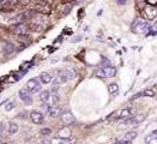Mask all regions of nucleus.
Returning <instances> with one entry per match:
<instances>
[{
  "instance_id": "15",
  "label": "nucleus",
  "mask_w": 157,
  "mask_h": 144,
  "mask_svg": "<svg viewBox=\"0 0 157 144\" xmlns=\"http://www.w3.org/2000/svg\"><path fill=\"white\" fill-rule=\"evenodd\" d=\"M16 5H17V0H6V1L0 6V9H1L2 11H10V10H12Z\"/></svg>"
},
{
  "instance_id": "13",
  "label": "nucleus",
  "mask_w": 157,
  "mask_h": 144,
  "mask_svg": "<svg viewBox=\"0 0 157 144\" xmlns=\"http://www.w3.org/2000/svg\"><path fill=\"white\" fill-rule=\"evenodd\" d=\"M60 117H61L63 123H64V124H67V125H70V124H72V123L75 121V117H73V114H72L70 111H64V112L60 114Z\"/></svg>"
},
{
  "instance_id": "7",
  "label": "nucleus",
  "mask_w": 157,
  "mask_h": 144,
  "mask_svg": "<svg viewBox=\"0 0 157 144\" xmlns=\"http://www.w3.org/2000/svg\"><path fill=\"white\" fill-rule=\"evenodd\" d=\"M35 11L42 13V14H49V13L52 12V7H51V5L48 2H46L43 0V1H39L37 2L36 7H35Z\"/></svg>"
},
{
  "instance_id": "19",
  "label": "nucleus",
  "mask_w": 157,
  "mask_h": 144,
  "mask_svg": "<svg viewBox=\"0 0 157 144\" xmlns=\"http://www.w3.org/2000/svg\"><path fill=\"white\" fill-rule=\"evenodd\" d=\"M19 131V126L16 124V123H10L9 124V127H7V133L10 134V136H12V134H16L17 132Z\"/></svg>"
},
{
  "instance_id": "28",
  "label": "nucleus",
  "mask_w": 157,
  "mask_h": 144,
  "mask_svg": "<svg viewBox=\"0 0 157 144\" xmlns=\"http://www.w3.org/2000/svg\"><path fill=\"white\" fill-rule=\"evenodd\" d=\"M147 5H151V6H156L157 5V0H146Z\"/></svg>"
},
{
  "instance_id": "3",
  "label": "nucleus",
  "mask_w": 157,
  "mask_h": 144,
  "mask_svg": "<svg viewBox=\"0 0 157 144\" xmlns=\"http://www.w3.org/2000/svg\"><path fill=\"white\" fill-rule=\"evenodd\" d=\"M144 120H145L144 114H137V115H132L130 118H127L122 123V125H125V126H137L140 123H143Z\"/></svg>"
},
{
  "instance_id": "17",
  "label": "nucleus",
  "mask_w": 157,
  "mask_h": 144,
  "mask_svg": "<svg viewBox=\"0 0 157 144\" xmlns=\"http://www.w3.org/2000/svg\"><path fill=\"white\" fill-rule=\"evenodd\" d=\"M24 21H25V16H24V13H21V14H17L16 17H13L12 19H11V24L18 25V24L24 23Z\"/></svg>"
},
{
  "instance_id": "11",
  "label": "nucleus",
  "mask_w": 157,
  "mask_h": 144,
  "mask_svg": "<svg viewBox=\"0 0 157 144\" xmlns=\"http://www.w3.org/2000/svg\"><path fill=\"white\" fill-rule=\"evenodd\" d=\"M47 114L51 117V118H58L60 117L61 114V111H60V107H58L56 105H52L47 108Z\"/></svg>"
},
{
  "instance_id": "38",
  "label": "nucleus",
  "mask_w": 157,
  "mask_h": 144,
  "mask_svg": "<svg viewBox=\"0 0 157 144\" xmlns=\"http://www.w3.org/2000/svg\"><path fill=\"white\" fill-rule=\"evenodd\" d=\"M115 144H121V143H118V142H117V143H115Z\"/></svg>"
},
{
  "instance_id": "21",
  "label": "nucleus",
  "mask_w": 157,
  "mask_h": 144,
  "mask_svg": "<svg viewBox=\"0 0 157 144\" xmlns=\"http://www.w3.org/2000/svg\"><path fill=\"white\" fill-rule=\"evenodd\" d=\"M108 91L110 95H117L119 92V84L118 83H112V84H109L108 85Z\"/></svg>"
},
{
  "instance_id": "20",
  "label": "nucleus",
  "mask_w": 157,
  "mask_h": 144,
  "mask_svg": "<svg viewBox=\"0 0 157 144\" xmlns=\"http://www.w3.org/2000/svg\"><path fill=\"white\" fill-rule=\"evenodd\" d=\"M155 94L156 91L154 90V89H146L144 91L139 92V94H137V95H134V97H142V96H147V97H154L155 96Z\"/></svg>"
},
{
  "instance_id": "33",
  "label": "nucleus",
  "mask_w": 157,
  "mask_h": 144,
  "mask_svg": "<svg viewBox=\"0 0 157 144\" xmlns=\"http://www.w3.org/2000/svg\"><path fill=\"white\" fill-rule=\"evenodd\" d=\"M151 134H152L154 137H156V138H157V130H154V131L151 132Z\"/></svg>"
},
{
  "instance_id": "6",
  "label": "nucleus",
  "mask_w": 157,
  "mask_h": 144,
  "mask_svg": "<svg viewBox=\"0 0 157 144\" xmlns=\"http://www.w3.org/2000/svg\"><path fill=\"white\" fill-rule=\"evenodd\" d=\"M143 14L146 19L149 21H152L155 19L157 16V7L156 6H151V5H146L144 9H143Z\"/></svg>"
},
{
  "instance_id": "2",
  "label": "nucleus",
  "mask_w": 157,
  "mask_h": 144,
  "mask_svg": "<svg viewBox=\"0 0 157 144\" xmlns=\"http://www.w3.org/2000/svg\"><path fill=\"white\" fill-rule=\"evenodd\" d=\"M117 75V68L114 66H105L96 72L98 78H113Z\"/></svg>"
},
{
  "instance_id": "8",
  "label": "nucleus",
  "mask_w": 157,
  "mask_h": 144,
  "mask_svg": "<svg viewBox=\"0 0 157 144\" xmlns=\"http://www.w3.org/2000/svg\"><path fill=\"white\" fill-rule=\"evenodd\" d=\"M18 95H19V99L25 103V105L30 106L33 103V97H31V94L26 90L25 88H23V89H21L19 92H18Z\"/></svg>"
},
{
  "instance_id": "29",
  "label": "nucleus",
  "mask_w": 157,
  "mask_h": 144,
  "mask_svg": "<svg viewBox=\"0 0 157 144\" xmlns=\"http://www.w3.org/2000/svg\"><path fill=\"white\" fill-rule=\"evenodd\" d=\"M80 40H82L80 36H75L72 40H70V42H71V43H75V42H78V41H80Z\"/></svg>"
},
{
  "instance_id": "31",
  "label": "nucleus",
  "mask_w": 157,
  "mask_h": 144,
  "mask_svg": "<svg viewBox=\"0 0 157 144\" xmlns=\"http://www.w3.org/2000/svg\"><path fill=\"white\" fill-rule=\"evenodd\" d=\"M117 2H118L119 5H125L127 1H126V0H117Z\"/></svg>"
},
{
  "instance_id": "10",
  "label": "nucleus",
  "mask_w": 157,
  "mask_h": 144,
  "mask_svg": "<svg viewBox=\"0 0 157 144\" xmlns=\"http://www.w3.org/2000/svg\"><path fill=\"white\" fill-rule=\"evenodd\" d=\"M75 138H60V137H54L51 139L49 144H75Z\"/></svg>"
},
{
  "instance_id": "14",
  "label": "nucleus",
  "mask_w": 157,
  "mask_h": 144,
  "mask_svg": "<svg viewBox=\"0 0 157 144\" xmlns=\"http://www.w3.org/2000/svg\"><path fill=\"white\" fill-rule=\"evenodd\" d=\"M28 30H29V26L26 25L25 23H22V24L14 25V28H13V33H14V34H17L18 36H21V35H26Z\"/></svg>"
},
{
  "instance_id": "36",
  "label": "nucleus",
  "mask_w": 157,
  "mask_h": 144,
  "mask_svg": "<svg viewBox=\"0 0 157 144\" xmlns=\"http://www.w3.org/2000/svg\"><path fill=\"white\" fill-rule=\"evenodd\" d=\"M0 144H9V143H0Z\"/></svg>"
},
{
  "instance_id": "25",
  "label": "nucleus",
  "mask_w": 157,
  "mask_h": 144,
  "mask_svg": "<svg viewBox=\"0 0 157 144\" xmlns=\"http://www.w3.org/2000/svg\"><path fill=\"white\" fill-rule=\"evenodd\" d=\"M145 144H157V138L154 137L152 134H149L145 138Z\"/></svg>"
},
{
  "instance_id": "4",
  "label": "nucleus",
  "mask_w": 157,
  "mask_h": 144,
  "mask_svg": "<svg viewBox=\"0 0 157 144\" xmlns=\"http://www.w3.org/2000/svg\"><path fill=\"white\" fill-rule=\"evenodd\" d=\"M26 90L30 92V94H36L41 90V83L36 78H31L29 79L26 82V85H25Z\"/></svg>"
},
{
  "instance_id": "26",
  "label": "nucleus",
  "mask_w": 157,
  "mask_h": 144,
  "mask_svg": "<svg viewBox=\"0 0 157 144\" xmlns=\"http://www.w3.org/2000/svg\"><path fill=\"white\" fill-rule=\"evenodd\" d=\"M40 133H41L42 136H49V134L52 133V130H51V129H41Z\"/></svg>"
},
{
  "instance_id": "30",
  "label": "nucleus",
  "mask_w": 157,
  "mask_h": 144,
  "mask_svg": "<svg viewBox=\"0 0 157 144\" xmlns=\"http://www.w3.org/2000/svg\"><path fill=\"white\" fill-rule=\"evenodd\" d=\"M4 131H5V124L4 123H0V136L4 133Z\"/></svg>"
},
{
  "instance_id": "27",
  "label": "nucleus",
  "mask_w": 157,
  "mask_h": 144,
  "mask_svg": "<svg viewBox=\"0 0 157 144\" xmlns=\"http://www.w3.org/2000/svg\"><path fill=\"white\" fill-rule=\"evenodd\" d=\"M13 108H14V102H9V103L6 105V107H5V111H6V112H10Z\"/></svg>"
},
{
  "instance_id": "32",
  "label": "nucleus",
  "mask_w": 157,
  "mask_h": 144,
  "mask_svg": "<svg viewBox=\"0 0 157 144\" xmlns=\"http://www.w3.org/2000/svg\"><path fill=\"white\" fill-rule=\"evenodd\" d=\"M19 1H21V2L23 4V5H28V4H29V2L31 1V0H19Z\"/></svg>"
},
{
  "instance_id": "35",
  "label": "nucleus",
  "mask_w": 157,
  "mask_h": 144,
  "mask_svg": "<svg viewBox=\"0 0 157 144\" xmlns=\"http://www.w3.org/2000/svg\"><path fill=\"white\" fill-rule=\"evenodd\" d=\"M5 1H6V0H0V6H1V5H2Z\"/></svg>"
},
{
  "instance_id": "1",
  "label": "nucleus",
  "mask_w": 157,
  "mask_h": 144,
  "mask_svg": "<svg viewBox=\"0 0 157 144\" xmlns=\"http://www.w3.org/2000/svg\"><path fill=\"white\" fill-rule=\"evenodd\" d=\"M132 29H133V31L137 33V34H146V33L150 30V24L146 23L143 19H139V18H138L137 21L133 22Z\"/></svg>"
},
{
  "instance_id": "5",
  "label": "nucleus",
  "mask_w": 157,
  "mask_h": 144,
  "mask_svg": "<svg viewBox=\"0 0 157 144\" xmlns=\"http://www.w3.org/2000/svg\"><path fill=\"white\" fill-rule=\"evenodd\" d=\"M132 113H133V111H132L131 108H122V109H119L117 112H114L113 114H110L112 119H127L132 117Z\"/></svg>"
},
{
  "instance_id": "34",
  "label": "nucleus",
  "mask_w": 157,
  "mask_h": 144,
  "mask_svg": "<svg viewBox=\"0 0 157 144\" xmlns=\"http://www.w3.org/2000/svg\"><path fill=\"white\" fill-rule=\"evenodd\" d=\"M39 144H49V142H47V141H42V142H40Z\"/></svg>"
},
{
  "instance_id": "23",
  "label": "nucleus",
  "mask_w": 157,
  "mask_h": 144,
  "mask_svg": "<svg viewBox=\"0 0 157 144\" xmlns=\"http://www.w3.org/2000/svg\"><path fill=\"white\" fill-rule=\"evenodd\" d=\"M13 51H14V46H13V43H11V42H7V43L4 46V53H5L6 55L11 54Z\"/></svg>"
},
{
  "instance_id": "22",
  "label": "nucleus",
  "mask_w": 157,
  "mask_h": 144,
  "mask_svg": "<svg viewBox=\"0 0 157 144\" xmlns=\"http://www.w3.org/2000/svg\"><path fill=\"white\" fill-rule=\"evenodd\" d=\"M58 137L60 138H71V131L68 127H65V129H61L59 133H58Z\"/></svg>"
},
{
  "instance_id": "16",
  "label": "nucleus",
  "mask_w": 157,
  "mask_h": 144,
  "mask_svg": "<svg viewBox=\"0 0 157 144\" xmlns=\"http://www.w3.org/2000/svg\"><path fill=\"white\" fill-rule=\"evenodd\" d=\"M52 99V92L48 91V90H44L40 94V101L43 102V103H48Z\"/></svg>"
},
{
  "instance_id": "24",
  "label": "nucleus",
  "mask_w": 157,
  "mask_h": 144,
  "mask_svg": "<svg viewBox=\"0 0 157 144\" xmlns=\"http://www.w3.org/2000/svg\"><path fill=\"white\" fill-rule=\"evenodd\" d=\"M65 73L67 80H72V79L76 77V72H75L73 68H67V70H65Z\"/></svg>"
},
{
  "instance_id": "18",
  "label": "nucleus",
  "mask_w": 157,
  "mask_h": 144,
  "mask_svg": "<svg viewBox=\"0 0 157 144\" xmlns=\"http://www.w3.org/2000/svg\"><path fill=\"white\" fill-rule=\"evenodd\" d=\"M40 80H41V83H43V84H48V83H51L52 82V76L48 73V72H41L40 73Z\"/></svg>"
},
{
  "instance_id": "37",
  "label": "nucleus",
  "mask_w": 157,
  "mask_h": 144,
  "mask_svg": "<svg viewBox=\"0 0 157 144\" xmlns=\"http://www.w3.org/2000/svg\"><path fill=\"white\" fill-rule=\"evenodd\" d=\"M37 1H43V0H37Z\"/></svg>"
},
{
  "instance_id": "9",
  "label": "nucleus",
  "mask_w": 157,
  "mask_h": 144,
  "mask_svg": "<svg viewBox=\"0 0 157 144\" xmlns=\"http://www.w3.org/2000/svg\"><path fill=\"white\" fill-rule=\"evenodd\" d=\"M30 119H31V121H33L35 125H41V124L43 123V120H44V117H43V114H42L41 112L33 111V112L30 113Z\"/></svg>"
},
{
  "instance_id": "12",
  "label": "nucleus",
  "mask_w": 157,
  "mask_h": 144,
  "mask_svg": "<svg viewBox=\"0 0 157 144\" xmlns=\"http://www.w3.org/2000/svg\"><path fill=\"white\" fill-rule=\"evenodd\" d=\"M65 82H67L65 70L58 71V72H56V76L54 77V84H55V85H59V84H64Z\"/></svg>"
}]
</instances>
